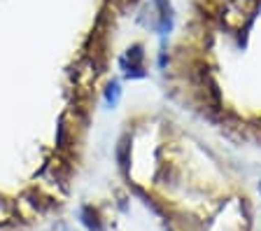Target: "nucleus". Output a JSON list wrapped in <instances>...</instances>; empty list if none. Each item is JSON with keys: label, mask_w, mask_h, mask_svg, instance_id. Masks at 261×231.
<instances>
[{"label": "nucleus", "mask_w": 261, "mask_h": 231, "mask_svg": "<svg viewBox=\"0 0 261 231\" xmlns=\"http://www.w3.org/2000/svg\"><path fill=\"white\" fill-rule=\"evenodd\" d=\"M256 10V0H224L222 5V21L228 31H243L252 21Z\"/></svg>", "instance_id": "f257e3e1"}, {"label": "nucleus", "mask_w": 261, "mask_h": 231, "mask_svg": "<svg viewBox=\"0 0 261 231\" xmlns=\"http://www.w3.org/2000/svg\"><path fill=\"white\" fill-rule=\"evenodd\" d=\"M96 77H98V66H96V59L93 56H84V59L77 61L75 70H72V84L80 94H91L93 84H96Z\"/></svg>", "instance_id": "f03ea898"}, {"label": "nucleus", "mask_w": 261, "mask_h": 231, "mask_svg": "<svg viewBox=\"0 0 261 231\" xmlns=\"http://www.w3.org/2000/svg\"><path fill=\"white\" fill-rule=\"evenodd\" d=\"M121 66H124L126 75L128 77H140L142 75V47H130L128 54L121 59Z\"/></svg>", "instance_id": "7ed1b4c3"}, {"label": "nucleus", "mask_w": 261, "mask_h": 231, "mask_svg": "<svg viewBox=\"0 0 261 231\" xmlns=\"http://www.w3.org/2000/svg\"><path fill=\"white\" fill-rule=\"evenodd\" d=\"M119 94H121V89L117 82H112L108 87V91H105V100H108L110 105H117V100H119Z\"/></svg>", "instance_id": "20e7f679"}, {"label": "nucleus", "mask_w": 261, "mask_h": 231, "mask_svg": "<svg viewBox=\"0 0 261 231\" xmlns=\"http://www.w3.org/2000/svg\"><path fill=\"white\" fill-rule=\"evenodd\" d=\"M112 3H114V5H119V7H126L130 0H112Z\"/></svg>", "instance_id": "39448f33"}, {"label": "nucleus", "mask_w": 261, "mask_h": 231, "mask_svg": "<svg viewBox=\"0 0 261 231\" xmlns=\"http://www.w3.org/2000/svg\"><path fill=\"white\" fill-rule=\"evenodd\" d=\"M259 192H261V185H259Z\"/></svg>", "instance_id": "423d86ee"}]
</instances>
